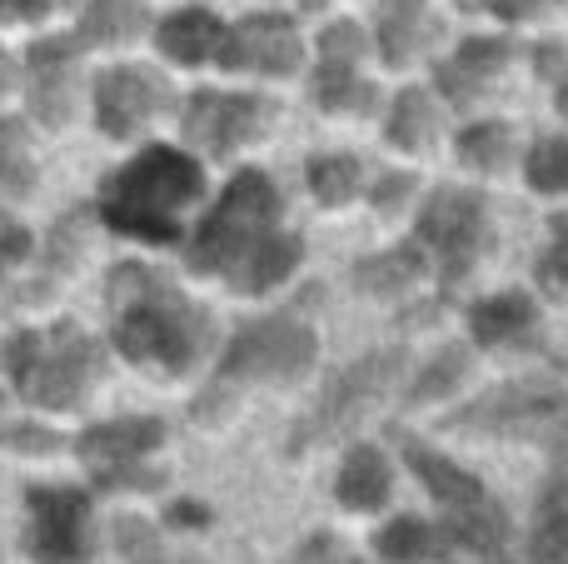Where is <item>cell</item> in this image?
Returning a JSON list of instances; mask_svg holds the SVG:
<instances>
[{"label": "cell", "instance_id": "6da1fadb", "mask_svg": "<svg viewBox=\"0 0 568 564\" xmlns=\"http://www.w3.org/2000/svg\"><path fill=\"white\" fill-rule=\"evenodd\" d=\"M110 315L120 355L140 365L190 370L210 350V315L150 265L110 270Z\"/></svg>", "mask_w": 568, "mask_h": 564}, {"label": "cell", "instance_id": "7a4b0ae2", "mask_svg": "<svg viewBox=\"0 0 568 564\" xmlns=\"http://www.w3.org/2000/svg\"><path fill=\"white\" fill-rule=\"evenodd\" d=\"M205 190V175L190 155L170 145H150L145 155H135L125 170L105 180V195H100V215L110 220L115 230L140 240H170L180 235V210Z\"/></svg>", "mask_w": 568, "mask_h": 564}, {"label": "cell", "instance_id": "3957f363", "mask_svg": "<svg viewBox=\"0 0 568 564\" xmlns=\"http://www.w3.org/2000/svg\"><path fill=\"white\" fill-rule=\"evenodd\" d=\"M320 340L300 315H270V320H245L240 335L230 340L220 375L205 395L195 400V420L225 415V400L235 385H255V380H294L300 370L314 365Z\"/></svg>", "mask_w": 568, "mask_h": 564}, {"label": "cell", "instance_id": "277c9868", "mask_svg": "<svg viewBox=\"0 0 568 564\" xmlns=\"http://www.w3.org/2000/svg\"><path fill=\"white\" fill-rule=\"evenodd\" d=\"M449 425L489 430V435H509V440L568 445V360L489 390L474 405H464L459 415H449Z\"/></svg>", "mask_w": 568, "mask_h": 564}, {"label": "cell", "instance_id": "5b68a950", "mask_svg": "<svg viewBox=\"0 0 568 564\" xmlns=\"http://www.w3.org/2000/svg\"><path fill=\"white\" fill-rule=\"evenodd\" d=\"M399 445H404V460L414 465V475H419L424 485H429V495L439 500L454 540H464L484 564H514L509 520H504L499 500H494L469 470H459L454 460H444L439 450L419 445V440H409V435H399Z\"/></svg>", "mask_w": 568, "mask_h": 564}, {"label": "cell", "instance_id": "8992f818", "mask_svg": "<svg viewBox=\"0 0 568 564\" xmlns=\"http://www.w3.org/2000/svg\"><path fill=\"white\" fill-rule=\"evenodd\" d=\"M6 370L26 400L50 405V410H70L85 400L90 380L100 370V350L75 325L20 330L6 345Z\"/></svg>", "mask_w": 568, "mask_h": 564}, {"label": "cell", "instance_id": "52a82bcc", "mask_svg": "<svg viewBox=\"0 0 568 564\" xmlns=\"http://www.w3.org/2000/svg\"><path fill=\"white\" fill-rule=\"evenodd\" d=\"M280 225V195L260 170H245V175L230 180V190L220 195V205L205 215L195 245H190V265L195 270H220L230 275L235 260L245 255L250 245L270 235Z\"/></svg>", "mask_w": 568, "mask_h": 564}, {"label": "cell", "instance_id": "ba28073f", "mask_svg": "<svg viewBox=\"0 0 568 564\" xmlns=\"http://www.w3.org/2000/svg\"><path fill=\"white\" fill-rule=\"evenodd\" d=\"M399 375H404V350H374V355L344 365L339 375L324 385V395L314 400L310 415L294 425L290 450L300 455V450H314L320 440H334V435H344V430H354L394 385H399Z\"/></svg>", "mask_w": 568, "mask_h": 564}, {"label": "cell", "instance_id": "9c48e42d", "mask_svg": "<svg viewBox=\"0 0 568 564\" xmlns=\"http://www.w3.org/2000/svg\"><path fill=\"white\" fill-rule=\"evenodd\" d=\"M484 230H489L484 195H474V190H439V195H429V205H419L414 245H424V255L434 260L444 285H459L484 250Z\"/></svg>", "mask_w": 568, "mask_h": 564}, {"label": "cell", "instance_id": "30bf717a", "mask_svg": "<svg viewBox=\"0 0 568 564\" xmlns=\"http://www.w3.org/2000/svg\"><path fill=\"white\" fill-rule=\"evenodd\" d=\"M26 550L40 564H80L90 555V500L65 485H36L26 495Z\"/></svg>", "mask_w": 568, "mask_h": 564}, {"label": "cell", "instance_id": "8fae6325", "mask_svg": "<svg viewBox=\"0 0 568 564\" xmlns=\"http://www.w3.org/2000/svg\"><path fill=\"white\" fill-rule=\"evenodd\" d=\"M165 440L160 420H110L80 435V460L115 490H150L160 485L155 470H145V455Z\"/></svg>", "mask_w": 568, "mask_h": 564}, {"label": "cell", "instance_id": "7c38bea8", "mask_svg": "<svg viewBox=\"0 0 568 564\" xmlns=\"http://www.w3.org/2000/svg\"><path fill=\"white\" fill-rule=\"evenodd\" d=\"M270 120V105L260 95H235V90H200L185 105V135L205 150H235L240 140L260 135Z\"/></svg>", "mask_w": 568, "mask_h": 564}, {"label": "cell", "instance_id": "4fadbf2b", "mask_svg": "<svg viewBox=\"0 0 568 564\" xmlns=\"http://www.w3.org/2000/svg\"><path fill=\"white\" fill-rule=\"evenodd\" d=\"M220 66L230 70H265V75H290L300 66V30L284 16H250L220 36L215 50Z\"/></svg>", "mask_w": 568, "mask_h": 564}, {"label": "cell", "instance_id": "5bb4252c", "mask_svg": "<svg viewBox=\"0 0 568 564\" xmlns=\"http://www.w3.org/2000/svg\"><path fill=\"white\" fill-rule=\"evenodd\" d=\"M160 105H165V85H160V75H150L140 66L105 70L95 85V120L105 135H130L145 120H155Z\"/></svg>", "mask_w": 568, "mask_h": 564}, {"label": "cell", "instance_id": "9a60e30c", "mask_svg": "<svg viewBox=\"0 0 568 564\" xmlns=\"http://www.w3.org/2000/svg\"><path fill=\"white\" fill-rule=\"evenodd\" d=\"M364 56V30L339 20L320 40V75H314V100L324 110H359L369 105V85L354 75V60Z\"/></svg>", "mask_w": 568, "mask_h": 564}, {"label": "cell", "instance_id": "2e32d148", "mask_svg": "<svg viewBox=\"0 0 568 564\" xmlns=\"http://www.w3.org/2000/svg\"><path fill=\"white\" fill-rule=\"evenodd\" d=\"M75 105V40H40L30 50V110L60 125Z\"/></svg>", "mask_w": 568, "mask_h": 564}, {"label": "cell", "instance_id": "e0dca14e", "mask_svg": "<svg viewBox=\"0 0 568 564\" xmlns=\"http://www.w3.org/2000/svg\"><path fill=\"white\" fill-rule=\"evenodd\" d=\"M504 60H509V40L479 36V40H464V46L434 70V80H439V90L454 105H469V100H479L484 90H489V80L504 70Z\"/></svg>", "mask_w": 568, "mask_h": 564}, {"label": "cell", "instance_id": "ac0fdd59", "mask_svg": "<svg viewBox=\"0 0 568 564\" xmlns=\"http://www.w3.org/2000/svg\"><path fill=\"white\" fill-rule=\"evenodd\" d=\"M469 325H474V340H479V345H514V340H524L534 330V300L519 295V290L489 295L474 305Z\"/></svg>", "mask_w": 568, "mask_h": 564}, {"label": "cell", "instance_id": "d6986e66", "mask_svg": "<svg viewBox=\"0 0 568 564\" xmlns=\"http://www.w3.org/2000/svg\"><path fill=\"white\" fill-rule=\"evenodd\" d=\"M220 36H225V26L210 10H180V16H170L160 26V50L170 60H180V66H200V60H210L220 50Z\"/></svg>", "mask_w": 568, "mask_h": 564}, {"label": "cell", "instance_id": "ffe728a7", "mask_svg": "<svg viewBox=\"0 0 568 564\" xmlns=\"http://www.w3.org/2000/svg\"><path fill=\"white\" fill-rule=\"evenodd\" d=\"M339 500L349 510H374L389 500V465H384V455L374 445H354L349 455H344L339 465Z\"/></svg>", "mask_w": 568, "mask_h": 564}, {"label": "cell", "instance_id": "44dd1931", "mask_svg": "<svg viewBox=\"0 0 568 564\" xmlns=\"http://www.w3.org/2000/svg\"><path fill=\"white\" fill-rule=\"evenodd\" d=\"M534 564H568V475L549 480L539 510H534V545H529Z\"/></svg>", "mask_w": 568, "mask_h": 564}, {"label": "cell", "instance_id": "7402d4cb", "mask_svg": "<svg viewBox=\"0 0 568 564\" xmlns=\"http://www.w3.org/2000/svg\"><path fill=\"white\" fill-rule=\"evenodd\" d=\"M294 260H300V240H294V235H275V230H270L260 245H250L245 255L235 260L230 280H235L240 290H270V285H280V280L290 275Z\"/></svg>", "mask_w": 568, "mask_h": 564}, {"label": "cell", "instance_id": "603a6c76", "mask_svg": "<svg viewBox=\"0 0 568 564\" xmlns=\"http://www.w3.org/2000/svg\"><path fill=\"white\" fill-rule=\"evenodd\" d=\"M424 36H434V20L424 16V0H384L379 6V46L384 60H409L424 46Z\"/></svg>", "mask_w": 568, "mask_h": 564}, {"label": "cell", "instance_id": "cb8c5ba5", "mask_svg": "<svg viewBox=\"0 0 568 564\" xmlns=\"http://www.w3.org/2000/svg\"><path fill=\"white\" fill-rule=\"evenodd\" d=\"M419 275H424L419 245L384 250V255H369V260H359V265H354V285L369 290V295H394V290H409Z\"/></svg>", "mask_w": 568, "mask_h": 564}, {"label": "cell", "instance_id": "d4e9b609", "mask_svg": "<svg viewBox=\"0 0 568 564\" xmlns=\"http://www.w3.org/2000/svg\"><path fill=\"white\" fill-rule=\"evenodd\" d=\"M145 26V6L140 0H95V6L80 16V40L85 46H120L135 30Z\"/></svg>", "mask_w": 568, "mask_h": 564}, {"label": "cell", "instance_id": "484cf974", "mask_svg": "<svg viewBox=\"0 0 568 564\" xmlns=\"http://www.w3.org/2000/svg\"><path fill=\"white\" fill-rule=\"evenodd\" d=\"M310 190L324 205H344L359 190V160L354 155H320L310 160Z\"/></svg>", "mask_w": 568, "mask_h": 564}, {"label": "cell", "instance_id": "4316f807", "mask_svg": "<svg viewBox=\"0 0 568 564\" xmlns=\"http://www.w3.org/2000/svg\"><path fill=\"white\" fill-rule=\"evenodd\" d=\"M429 130H434L429 100H424L419 90H404V95L394 100V110H389V140L394 145H404V150H419L424 140H429Z\"/></svg>", "mask_w": 568, "mask_h": 564}, {"label": "cell", "instance_id": "83f0119b", "mask_svg": "<svg viewBox=\"0 0 568 564\" xmlns=\"http://www.w3.org/2000/svg\"><path fill=\"white\" fill-rule=\"evenodd\" d=\"M30 190V150L16 120H0V200Z\"/></svg>", "mask_w": 568, "mask_h": 564}, {"label": "cell", "instance_id": "f1b7e54d", "mask_svg": "<svg viewBox=\"0 0 568 564\" xmlns=\"http://www.w3.org/2000/svg\"><path fill=\"white\" fill-rule=\"evenodd\" d=\"M459 155H464V165H474V170H499V160L509 155V130H504L499 120L459 130Z\"/></svg>", "mask_w": 568, "mask_h": 564}, {"label": "cell", "instance_id": "f546056e", "mask_svg": "<svg viewBox=\"0 0 568 564\" xmlns=\"http://www.w3.org/2000/svg\"><path fill=\"white\" fill-rule=\"evenodd\" d=\"M464 370H469V350H459V345L439 350V360H434V365H424V375L414 380L409 400H414V405H419V400L449 395V390H454V385H459V380H464Z\"/></svg>", "mask_w": 568, "mask_h": 564}, {"label": "cell", "instance_id": "4dcf8cb0", "mask_svg": "<svg viewBox=\"0 0 568 564\" xmlns=\"http://www.w3.org/2000/svg\"><path fill=\"white\" fill-rule=\"evenodd\" d=\"M529 185L534 190H568V140H539L529 155Z\"/></svg>", "mask_w": 568, "mask_h": 564}, {"label": "cell", "instance_id": "1f68e13d", "mask_svg": "<svg viewBox=\"0 0 568 564\" xmlns=\"http://www.w3.org/2000/svg\"><path fill=\"white\" fill-rule=\"evenodd\" d=\"M120 550H125L130 560H140V564H165V550H160V540H155V530L145 525V520H120Z\"/></svg>", "mask_w": 568, "mask_h": 564}, {"label": "cell", "instance_id": "d6a6232c", "mask_svg": "<svg viewBox=\"0 0 568 564\" xmlns=\"http://www.w3.org/2000/svg\"><path fill=\"white\" fill-rule=\"evenodd\" d=\"M379 550H384V555H389V560H404V555H424V550H429V530H424L419 520H394V525L384 530Z\"/></svg>", "mask_w": 568, "mask_h": 564}, {"label": "cell", "instance_id": "836d02e7", "mask_svg": "<svg viewBox=\"0 0 568 564\" xmlns=\"http://www.w3.org/2000/svg\"><path fill=\"white\" fill-rule=\"evenodd\" d=\"M539 280H544V290H549V295H559L568 305V250L564 245H554L549 255L539 260Z\"/></svg>", "mask_w": 568, "mask_h": 564}, {"label": "cell", "instance_id": "e575fe53", "mask_svg": "<svg viewBox=\"0 0 568 564\" xmlns=\"http://www.w3.org/2000/svg\"><path fill=\"white\" fill-rule=\"evenodd\" d=\"M0 440H6L10 450H30V455H45V450L55 445V435H50V430H36V425H6Z\"/></svg>", "mask_w": 568, "mask_h": 564}, {"label": "cell", "instance_id": "d590c367", "mask_svg": "<svg viewBox=\"0 0 568 564\" xmlns=\"http://www.w3.org/2000/svg\"><path fill=\"white\" fill-rule=\"evenodd\" d=\"M26 245H30V235H26V230H20L16 220H6V215H0V275H6V270L16 265L20 255H26Z\"/></svg>", "mask_w": 568, "mask_h": 564}, {"label": "cell", "instance_id": "8d00e7d4", "mask_svg": "<svg viewBox=\"0 0 568 564\" xmlns=\"http://www.w3.org/2000/svg\"><path fill=\"white\" fill-rule=\"evenodd\" d=\"M409 190H414L409 175H389V180H379V185H374V205L394 210V205H399V195H409Z\"/></svg>", "mask_w": 568, "mask_h": 564}, {"label": "cell", "instance_id": "74e56055", "mask_svg": "<svg viewBox=\"0 0 568 564\" xmlns=\"http://www.w3.org/2000/svg\"><path fill=\"white\" fill-rule=\"evenodd\" d=\"M60 0H0V20H26V16H45Z\"/></svg>", "mask_w": 568, "mask_h": 564}, {"label": "cell", "instance_id": "f35d334b", "mask_svg": "<svg viewBox=\"0 0 568 564\" xmlns=\"http://www.w3.org/2000/svg\"><path fill=\"white\" fill-rule=\"evenodd\" d=\"M10 80H16V66H10L6 56H0V95H6V90H10Z\"/></svg>", "mask_w": 568, "mask_h": 564}, {"label": "cell", "instance_id": "ab89813d", "mask_svg": "<svg viewBox=\"0 0 568 564\" xmlns=\"http://www.w3.org/2000/svg\"><path fill=\"white\" fill-rule=\"evenodd\" d=\"M554 235H559V245L568 250V215H559V220H554Z\"/></svg>", "mask_w": 568, "mask_h": 564}, {"label": "cell", "instance_id": "60d3db41", "mask_svg": "<svg viewBox=\"0 0 568 564\" xmlns=\"http://www.w3.org/2000/svg\"><path fill=\"white\" fill-rule=\"evenodd\" d=\"M559 110H564V115H568V80H564V85H559Z\"/></svg>", "mask_w": 568, "mask_h": 564}]
</instances>
